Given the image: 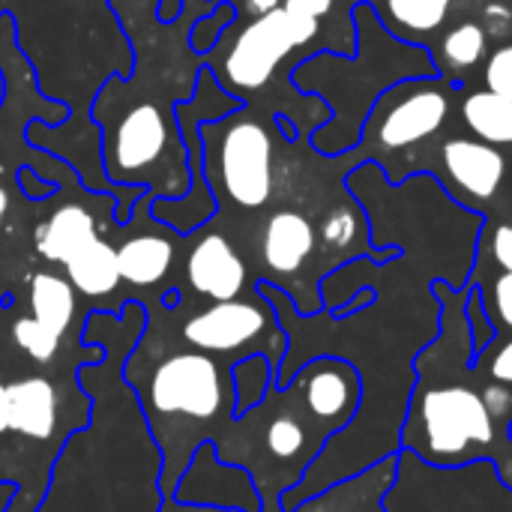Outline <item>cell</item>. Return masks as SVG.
I'll return each instance as SVG.
<instances>
[{
    "instance_id": "18",
    "label": "cell",
    "mask_w": 512,
    "mask_h": 512,
    "mask_svg": "<svg viewBox=\"0 0 512 512\" xmlns=\"http://www.w3.org/2000/svg\"><path fill=\"white\" fill-rule=\"evenodd\" d=\"M486 45H489V33L480 24L465 21L444 36L441 54H444V63L450 69L462 72V69H474L486 57Z\"/></svg>"
},
{
    "instance_id": "17",
    "label": "cell",
    "mask_w": 512,
    "mask_h": 512,
    "mask_svg": "<svg viewBox=\"0 0 512 512\" xmlns=\"http://www.w3.org/2000/svg\"><path fill=\"white\" fill-rule=\"evenodd\" d=\"M462 117L468 129L486 144H512V99L492 90H474L462 102Z\"/></svg>"
},
{
    "instance_id": "27",
    "label": "cell",
    "mask_w": 512,
    "mask_h": 512,
    "mask_svg": "<svg viewBox=\"0 0 512 512\" xmlns=\"http://www.w3.org/2000/svg\"><path fill=\"white\" fill-rule=\"evenodd\" d=\"M483 399H486V408H489L492 420L507 429L512 420V387H504V384L492 381V384H486Z\"/></svg>"
},
{
    "instance_id": "7",
    "label": "cell",
    "mask_w": 512,
    "mask_h": 512,
    "mask_svg": "<svg viewBox=\"0 0 512 512\" xmlns=\"http://www.w3.org/2000/svg\"><path fill=\"white\" fill-rule=\"evenodd\" d=\"M297 390L303 393V402L309 414L330 429L348 426L363 402V384L360 372L336 357H321L312 360L300 375H297Z\"/></svg>"
},
{
    "instance_id": "4",
    "label": "cell",
    "mask_w": 512,
    "mask_h": 512,
    "mask_svg": "<svg viewBox=\"0 0 512 512\" xmlns=\"http://www.w3.org/2000/svg\"><path fill=\"white\" fill-rule=\"evenodd\" d=\"M318 36V18L288 9L285 3L267 15L252 18L225 48L219 66H210L216 81L237 99L261 90L279 63L300 45Z\"/></svg>"
},
{
    "instance_id": "9",
    "label": "cell",
    "mask_w": 512,
    "mask_h": 512,
    "mask_svg": "<svg viewBox=\"0 0 512 512\" xmlns=\"http://www.w3.org/2000/svg\"><path fill=\"white\" fill-rule=\"evenodd\" d=\"M186 279L201 297L222 303L237 300L243 294L249 273L228 237L201 234L192 252L186 255Z\"/></svg>"
},
{
    "instance_id": "10",
    "label": "cell",
    "mask_w": 512,
    "mask_h": 512,
    "mask_svg": "<svg viewBox=\"0 0 512 512\" xmlns=\"http://www.w3.org/2000/svg\"><path fill=\"white\" fill-rule=\"evenodd\" d=\"M441 159H444V168H447L456 192L471 201L495 198L504 183V174H507L504 153L486 141L453 138L444 144Z\"/></svg>"
},
{
    "instance_id": "35",
    "label": "cell",
    "mask_w": 512,
    "mask_h": 512,
    "mask_svg": "<svg viewBox=\"0 0 512 512\" xmlns=\"http://www.w3.org/2000/svg\"><path fill=\"white\" fill-rule=\"evenodd\" d=\"M6 210H9V195H6V189L0 186V222H3V216H6Z\"/></svg>"
},
{
    "instance_id": "28",
    "label": "cell",
    "mask_w": 512,
    "mask_h": 512,
    "mask_svg": "<svg viewBox=\"0 0 512 512\" xmlns=\"http://www.w3.org/2000/svg\"><path fill=\"white\" fill-rule=\"evenodd\" d=\"M495 309V318L512 330V273H504L495 279V288H492V300H489V312Z\"/></svg>"
},
{
    "instance_id": "19",
    "label": "cell",
    "mask_w": 512,
    "mask_h": 512,
    "mask_svg": "<svg viewBox=\"0 0 512 512\" xmlns=\"http://www.w3.org/2000/svg\"><path fill=\"white\" fill-rule=\"evenodd\" d=\"M387 12L393 24L414 30V33H432L438 30L450 15V0H387Z\"/></svg>"
},
{
    "instance_id": "2",
    "label": "cell",
    "mask_w": 512,
    "mask_h": 512,
    "mask_svg": "<svg viewBox=\"0 0 512 512\" xmlns=\"http://www.w3.org/2000/svg\"><path fill=\"white\" fill-rule=\"evenodd\" d=\"M204 180L219 204L258 210L273 195V135L243 108L201 123Z\"/></svg>"
},
{
    "instance_id": "1",
    "label": "cell",
    "mask_w": 512,
    "mask_h": 512,
    "mask_svg": "<svg viewBox=\"0 0 512 512\" xmlns=\"http://www.w3.org/2000/svg\"><path fill=\"white\" fill-rule=\"evenodd\" d=\"M90 114L102 129V168L111 186L147 189L153 198H183L189 192V156L174 105L165 108L156 99L114 105L99 93Z\"/></svg>"
},
{
    "instance_id": "29",
    "label": "cell",
    "mask_w": 512,
    "mask_h": 512,
    "mask_svg": "<svg viewBox=\"0 0 512 512\" xmlns=\"http://www.w3.org/2000/svg\"><path fill=\"white\" fill-rule=\"evenodd\" d=\"M483 18H486V33H492V36H507L512 30V9L507 3H501V0H492L486 9H483Z\"/></svg>"
},
{
    "instance_id": "30",
    "label": "cell",
    "mask_w": 512,
    "mask_h": 512,
    "mask_svg": "<svg viewBox=\"0 0 512 512\" xmlns=\"http://www.w3.org/2000/svg\"><path fill=\"white\" fill-rule=\"evenodd\" d=\"M489 378L495 384L512 387V339L504 342L495 354H489Z\"/></svg>"
},
{
    "instance_id": "26",
    "label": "cell",
    "mask_w": 512,
    "mask_h": 512,
    "mask_svg": "<svg viewBox=\"0 0 512 512\" xmlns=\"http://www.w3.org/2000/svg\"><path fill=\"white\" fill-rule=\"evenodd\" d=\"M18 189L30 198V201H45V198H54L60 183L57 180H45L33 165H24L18 168Z\"/></svg>"
},
{
    "instance_id": "24",
    "label": "cell",
    "mask_w": 512,
    "mask_h": 512,
    "mask_svg": "<svg viewBox=\"0 0 512 512\" xmlns=\"http://www.w3.org/2000/svg\"><path fill=\"white\" fill-rule=\"evenodd\" d=\"M357 237V216L348 210V207H339L333 210L324 222H321V240L330 246V249H345L351 246Z\"/></svg>"
},
{
    "instance_id": "25",
    "label": "cell",
    "mask_w": 512,
    "mask_h": 512,
    "mask_svg": "<svg viewBox=\"0 0 512 512\" xmlns=\"http://www.w3.org/2000/svg\"><path fill=\"white\" fill-rule=\"evenodd\" d=\"M486 90L504 96V99H512V45H504L498 48L489 60H486Z\"/></svg>"
},
{
    "instance_id": "23",
    "label": "cell",
    "mask_w": 512,
    "mask_h": 512,
    "mask_svg": "<svg viewBox=\"0 0 512 512\" xmlns=\"http://www.w3.org/2000/svg\"><path fill=\"white\" fill-rule=\"evenodd\" d=\"M465 315H468V342H471V354H474V360H477L480 354H486V351L492 348V342L498 339V330H495V324H492L489 309L480 303V297H474V300L468 303Z\"/></svg>"
},
{
    "instance_id": "31",
    "label": "cell",
    "mask_w": 512,
    "mask_h": 512,
    "mask_svg": "<svg viewBox=\"0 0 512 512\" xmlns=\"http://www.w3.org/2000/svg\"><path fill=\"white\" fill-rule=\"evenodd\" d=\"M492 255L504 273H512V225H498L492 237Z\"/></svg>"
},
{
    "instance_id": "3",
    "label": "cell",
    "mask_w": 512,
    "mask_h": 512,
    "mask_svg": "<svg viewBox=\"0 0 512 512\" xmlns=\"http://www.w3.org/2000/svg\"><path fill=\"white\" fill-rule=\"evenodd\" d=\"M411 429L405 435L408 450L423 453L432 465H462L480 450H489L498 438V423L492 420L483 393L465 384L417 390L411 408Z\"/></svg>"
},
{
    "instance_id": "22",
    "label": "cell",
    "mask_w": 512,
    "mask_h": 512,
    "mask_svg": "<svg viewBox=\"0 0 512 512\" xmlns=\"http://www.w3.org/2000/svg\"><path fill=\"white\" fill-rule=\"evenodd\" d=\"M306 447V426L297 417H276L267 429V450L276 459H294Z\"/></svg>"
},
{
    "instance_id": "32",
    "label": "cell",
    "mask_w": 512,
    "mask_h": 512,
    "mask_svg": "<svg viewBox=\"0 0 512 512\" xmlns=\"http://www.w3.org/2000/svg\"><path fill=\"white\" fill-rule=\"evenodd\" d=\"M285 6L294 9V12H303V15L321 21V18L333 9V0H285Z\"/></svg>"
},
{
    "instance_id": "12",
    "label": "cell",
    "mask_w": 512,
    "mask_h": 512,
    "mask_svg": "<svg viewBox=\"0 0 512 512\" xmlns=\"http://www.w3.org/2000/svg\"><path fill=\"white\" fill-rule=\"evenodd\" d=\"M9 429L27 438H48L57 423V393L45 378H24L6 387Z\"/></svg>"
},
{
    "instance_id": "33",
    "label": "cell",
    "mask_w": 512,
    "mask_h": 512,
    "mask_svg": "<svg viewBox=\"0 0 512 512\" xmlns=\"http://www.w3.org/2000/svg\"><path fill=\"white\" fill-rule=\"evenodd\" d=\"M282 6V0H246V9L258 18V15H267V12H273V9H279Z\"/></svg>"
},
{
    "instance_id": "8",
    "label": "cell",
    "mask_w": 512,
    "mask_h": 512,
    "mask_svg": "<svg viewBox=\"0 0 512 512\" xmlns=\"http://www.w3.org/2000/svg\"><path fill=\"white\" fill-rule=\"evenodd\" d=\"M270 327L264 306L252 300H222L183 324V339L204 354H225L252 345Z\"/></svg>"
},
{
    "instance_id": "21",
    "label": "cell",
    "mask_w": 512,
    "mask_h": 512,
    "mask_svg": "<svg viewBox=\"0 0 512 512\" xmlns=\"http://www.w3.org/2000/svg\"><path fill=\"white\" fill-rule=\"evenodd\" d=\"M12 339L15 345L36 363H51L57 348H60V336L48 333L39 321L33 318H18L15 327H12Z\"/></svg>"
},
{
    "instance_id": "6",
    "label": "cell",
    "mask_w": 512,
    "mask_h": 512,
    "mask_svg": "<svg viewBox=\"0 0 512 512\" xmlns=\"http://www.w3.org/2000/svg\"><path fill=\"white\" fill-rule=\"evenodd\" d=\"M387 105L381 102V117H378V144L384 150H402L417 141H426L435 135L447 114H450V96L444 87L435 84H396L387 90Z\"/></svg>"
},
{
    "instance_id": "16",
    "label": "cell",
    "mask_w": 512,
    "mask_h": 512,
    "mask_svg": "<svg viewBox=\"0 0 512 512\" xmlns=\"http://www.w3.org/2000/svg\"><path fill=\"white\" fill-rule=\"evenodd\" d=\"M30 306L33 321H39L48 333L63 336L75 315V288L63 276L36 273L30 279Z\"/></svg>"
},
{
    "instance_id": "36",
    "label": "cell",
    "mask_w": 512,
    "mask_h": 512,
    "mask_svg": "<svg viewBox=\"0 0 512 512\" xmlns=\"http://www.w3.org/2000/svg\"><path fill=\"white\" fill-rule=\"evenodd\" d=\"M507 441H512V420H510V426H507Z\"/></svg>"
},
{
    "instance_id": "34",
    "label": "cell",
    "mask_w": 512,
    "mask_h": 512,
    "mask_svg": "<svg viewBox=\"0 0 512 512\" xmlns=\"http://www.w3.org/2000/svg\"><path fill=\"white\" fill-rule=\"evenodd\" d=\"M9 429V405H6V387L0 384V432Z\"/></svg>"
},
{
    "instance_id": "15",
    "label": "cell",
    "mask_w": 512,
    "mask_h": 512,
    "mask_svg": "<svg viewBox=\"0 0 512 512\" xmlns=\"http://www.w3.org/2000/svg\"><path fill=\"white\" fill-rule=\"evenodd\" d=\"M174 264V243L162 234H135L117 246L120 282L135 288L159 285Z\"/></svg>"
},
{
    "instance_id": "14",
    "label": "cell",
    "mask_w": 512,
    "mask_h": 512,
    "mask_svg": "<svg viewBox=\"0 0 512 512\" xmlns=\"http://www.w3.org/2000/svg\"><path fill=\"white\" fill-rule=\"evenodd\" d=\"M96 237L93 213L75 201L57 207L39 228H36V252L45 261L63 264L75 249H81L87 240Z\"/></svg>"
},
{
    "instance_id": "20",
    "label": "cell",
    "mask_w": 512,
    "mask_h": 512,
    "mask_svg": "<svg viewBox=\"0 0 512 512\" xmlns=\"http://www.w3.org/2000/svg\"><path fill=\"white\" fill-rule=\"evenodd\" d=\"M234 18H237V6L228 3V0L213 3L207 15H195L192 27H189V48H192V54L207 57L219 45L225 30L234 24Z\"/></svg>"
},
{
    "instance_id": "13",
    "label": "cell",
    "mask_w": 512,
    "mask_h": 512,
    "mask_svg": "<svg viewBox=\"0 0 512 512\" xmlns=\"http://www.w3.org/2000/svg\"><path fill=\"white\" fill-rule=\"evenodd\" d=\"M69 285L84 297H108L120 285V267H117V246H111L105 237L87 240L81 249H75L63 261Z\"/></svg>"
},
{
    "instance_id": "11",
    "label": "cell",
    "mask_w": 512,
    "mask_h": 512,
    "mask_svg": "<svg viewBox=\"0 0 512 512\" xmlns=\"http://www.w3.org/2000/svg\"><path fill=\"white\" fill-rule=\"evenodd\" d=\"M315 228L312 222L297 210H279L264 222L261 231V258L270 273L291 276L297 273L309 255L315 252Z\"/></svg>"
},
{
    "instance_id": "5",
    "label": "cell",
    "mask_w": 512,
    "mask_h": 512,
    "mask_svg": "<svg viewBox=\"0 0 512 512\" xmlns=\"http://www.w3.org/2000/svg\"><path fill=\"white\" fill-rule=\"evenodd\" d=\"M225 396L219 366L207 354H174L150 378V405L162 414H186L207 420Z\"/></svg>"
}]
</instances>
